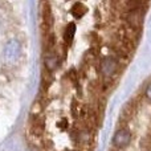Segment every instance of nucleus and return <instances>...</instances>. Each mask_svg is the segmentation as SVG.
Here are the masks:
<instances>
[{"mask_svg":"<svg viewBox=\"0 0 151 151\" xmlns=\"http://www.w3.org/2000/svg\"><path fill=\"white\" fill-rule=\"evenodd\" d=\"M74 35H76V24L74 23H69L66 25L65 31H64V40H65L66 44H70L74 39Z\"/></svg>","mask_w":151,"mask_h":151,"instance_id":"nucleus-9","label":"nucleus"},{"mask_svg":"<svg viewBox=\"0 0 151 151\" xmlns=\"http://www.w3.org/2000/svg\"><path fill=\"white\" fill-rule=\"evenodd\" d=\"M81 109H82V107L77 104V101H74L73 105H72V115H73V117H78V115H81Z\"/></svg>","mask_w":151,"mask_h":151,"instance_id":"nucleus-12","label":"nucleus"},{"mask_svg":"<svg viewBox=\"0 0 151 151\" xmlns=\"http://www.w3.org/2000/svg\"><path fill=\"white\" fill-rule=\"evenodd\" d=\"M131 142V134L126 129H119L113 137V143L118 149H125L129 146V143Z\"/></svg>","mask_w":151,"mask_h":151,"instance_id":"nucleus-4","label":"nucleus"},{"mask_svg":"<svg viewBox=\"0 0 151 151\" xmlns=\"http://www.w3.org/2000/svg\"><path fill=\"white\" fill-rule=\"evenodd\" d=\"M41 16H42V21H44V24L49 27L50 23H52V12H50V7L48 4H42Z\"/></svg>","mask_w":151,"mask_h":151,"instance_id":"nucleus-10","label":"nucleus"},{"mask_svg":"<svg viewBox=\"0 0 151 151\" xmlns=\"http://www.w3.org/2000/svg\"><path fill=\"white\" fill-rule=\"evenodd\" d=\"M99 68H101V73H102L104 77H106V78L111 77V76L115 73L117 68H118L117 58L115 57H105L104 60L101 61Z\"/></svg>","mask_w":151,"mask_h":151,"instance_id":"nucleus-3","label":"nucleus"},{"mask_svg":"<svg viewBox=\"0 0 151 151\" xmlns=\"http://www.w3.org/2000/svg\"><path fill=\"white\" fill-rule=\"evenodd\" d=\"M146 97L149 99H151V81H150V83L147 85V88H146Z\"/></svg>","mask_w":151,"mask_h":151,"instance_id":"nucleus-16","label":"nucleus"},{"mask_svg":"<svg viewBox=\"0 0 151 151\" xmlns=\"http://www.w3.org/2000/svg\"><path fill=\"white\" fill-rule=\"evenodd\" d=\"M149 0H126L125 4L127 11H133V9H142L145 11L147 7Z\"/></svg>","mask_w":151,"mask_h":151,"instance_id":"nucleus-7","label":"nucleus"},{"mask_svg":"<svg viewBox=\"0 0 151 151\" xmlns=\"http://www.w3.org/2000/svg\"><path fill=\"white\" fill-rule=\"evenodd\" d=\"M68 76H69V78L72 80V82H73L74 85L78 88V76H77V72H76L74 69H70V70L68 72Z\"/></svg>","mask_w":151,"mask_h":151,"instance_id":"nucleus-13","label":"nucleus"},{"mask_svg":"<svg viewBox=\"0 0 151 151\" xmlns=\"http://www.w3.org/2000/svg\"><path fill=\"white\" fill-rule=\"evenodd\" d=\"M86 12H88V8H86V5H83L82 3H76L70 8V13L76 19H81Z\"/></svg>","mask_w":151,"mask_h":151,"instance_id":"nucleus-8","label":"nucleus"},{"mask_svg":"<svg viewBox=\"0 0 151 151\" xmlns=\"http://www.w3.org/2000/svg\"><path fill=\"white\" fill-rule=\"evenodd\" d=\"M142 145H143V147L146 150L151 151V137H146V138H143V141H142Z\"/></svg>","mask_w":151,"mask_h":151,"instance_id":"nucleus-14","label":"nucleus"},{"mask_svg":"<svg viewBox=\"0 0 151 151\" xmlns=\"http://www.w3.org/2000/svg\"><path fill=\"white\" fill-rule=\"evenodd\" d=\"M58 65H60V56L53 50H49L48 55L45 56V68L49 70H55Z\"/></svg>","mask_w":151,"mask_h":151,"instance_id":"nucleus-6","label":"nucleus"},{"mask_svg":"<svg viewBox=\"0 0 151 151\" xmlns=\"http://www.w3.org/2000/svg\"><path fill=\"white\" fill-rule=\"evenodd\" d=\"M44 121L40 117V114H31L29 117V131H31L33 135L40 137L42 133H44Z\"/></svg>","mask_w":151,"mask_h":151,"instance_id":"nucleus-5","label":"nucleus"},{"mask_svg":"<svg viewBox=\"0 0 151 151\" xmlns=\"http://www.w3.org/2000/svg\"><path fill=\"white\" fill-rule=\"evenodd\" d=\"M125 21L129 27H131L133 29L138 31L143 24V11L142 9H133V11H126L125 13Z\"/></svg>","mask_w":151,"mask_h":151,"instance_id":"nucleus-2","label":"nucleus"},{"mask_svg":"<svg viewBox=\"0 0 151 151\" xmlns=\"http://www.w3.org/2000/svg\"><path fill=\"white\" fill-rule=\"evenodd\" d=\"M57 126L60 129H63V130H65V129L68 127V122H66V119H63V121H60V122L57 123Z\"/></svg>","mask_w":151,"mask_h":151,"instance_id":"nucleus-15","label":"nucleus"},{"mask_svg":"<svg viewBox=\"0 0 151 151\" xmlns=\"http://www.w3.org/2000/svg\"><path fill=\"white\" fill-rule=\"evenodd\" d=\"M41 110H42L41 101H40V99H36V101L33 102V105H32V109H31L32 114H40V113H41Z\"/></svg>","mask_w":151,"mask_h":151,"instance_id":"nucleus-11","label":"nucleus"},{"mask_svg":"<svg viewBox=\"0 0 151 151\" xmlns=\"http://www.w3.org/2000/svg\"><path fill=\"white\" fill-rule=\"evenodd\" d=\"M20 52H21L20 42H19L17 40H9V41L5 44L4 49H3L1 58L5 64H13L20 57Z\"/></svg>","mask_w":151,"mask_h":151,"instance_id":"nucleus-1","label":"nucleus"}]
</instances>
